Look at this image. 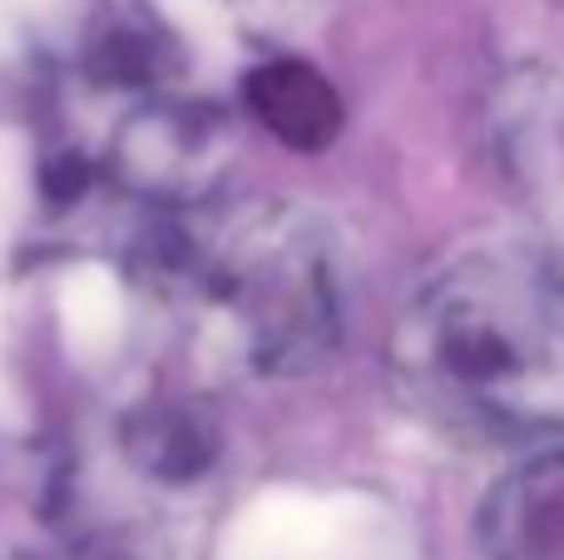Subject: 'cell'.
<instances>
[{"instance_id":"8","label":"cell","mask_w":564,"mask_h":560,"mask_svg":"<svg viewBox=\"0 0 564 560\" xmlns=\"http://www.w3.org/2000/svg\"><path fill=\"white\" fill-rule=\"evenodd\" d=\"M317 6L322 0H224L234 25L248 30V35H282V30H297L302 20H312Z\"/></svg>"},{"instance_id":"4","label":"cell","mask_w":564,"mask_h":560,"mask_svg":"<svg viewBox=\"0 0 564 560\" xmlns=\"http://www.w3.org/2000/svg\"><path fill=\"white\" fill-rule=\"evenodd\" d=\"M490 144L500 174L516 184L550 234V268L564 283V79L520 69L490 99Z\"/></svg>"},{"instance_id":"7","label":"cell","mask_w":564,"mask_h":560,"mask_svg":"<svg viewBox=\"0 0 564 560\" xmlns=\"http://www.w3.org/2000/svg\"><path fill=\"white\" fill-rule=\"evenodd\" d=\"M243 105L292 154H322V149H332L341 134V119H347L337 85L297 55L263 60L243 79Z\"/></svg>"},{"instance_id":"6","label":"cell","mask_w":564,"mask_h":560,"mask_svg":"<svg viewBox=\"0 0 564 560\" xmlns=\"http://www.w3.org/2000/svg\"><path fill=\"white\" fill-rule=\"evenodd\" d=\"M119 452L159 486H188L224 456V427L194 397H149L119 422Z\"/></svg>"},{"instance_id":"5","label":"cell","mask_w":564,"mask_h":560,"mask_svg":"<svg viewBox=\"0 0 564 560\" xmlns=\"http://www.w3.org/2000/svg\"><path fill=\"white\" fill-rule=\"evenodd\" d=\"M486 560H564V442L525 452L476 511Z\"/></svg>"},{"instance_id":"3","label":"cell","mask_w":564,"mask_h":560,"mask_svg":"<svg viewBox=\"0 0 564 560\" xmlns=\"http://www.w3.org/2000/svg\"><path fill=\"white\" fill-rule=\"evenodd\" d=\"M234 125L204 99H149L109 134V179L139 204L204 208L234 169Z\"/></svg>"},{"instance_id":"1","label":"cell","mask_w":564,"mask_h":560,"mask_svg":"<svg viewBox=\"0 0 564 560\" xmlns=\"http://www.w3.org/2000/svg\"><path fill=\"white\" fill-rule=\"evenodd\" d=\"M411 407L466 437H540L564 422V283L545 254L466 248L421 278L391 327Z\"/></svg>"},{"instance_id":"9","label":"cell","mask_w":564,"mask_h":560,"mask_svg":"<svg viewBox=\"0 0 564 560\" xmlns=\"http://www.w3.org/2000/svg\"><path fill=\"white\" fill-rule=\"evenodd\" d=\"M69 560H169V556L159 536L139 531V526H115V531H95L89 541H79Z\"/></svg>"},{"instance_id":"2","label":"cell","mask_w":564,"mask_h":560,"mask_svg":"<svg viewBox=\"0 0 564 560\" xmlns=\"http://www.w3.org/2000/svg\"><path fill=\"white\" fill-rule=\"evenodd\" d=\"M149 238L144 278L228 377H302L337 353L341 263L317 214L243 204L228 218H174Z\"/></svg>"}]
</instances>
